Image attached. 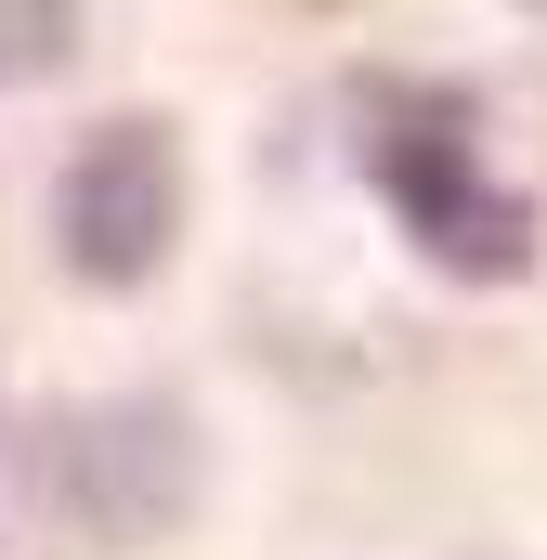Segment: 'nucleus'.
<instances>
[{
	"mask_svg": "<svg viewBox=\"0 0 547 560\" xmlns=\"http://www.w3.org/2000/svg\"><path fill=\"white\" fill-rule=\"evenodd\" d=\"M66 66V0H0V92Z\"/></svg>",
	"mask_w": 547,
	"mask_h": 560,
	"instance_id": "nucleus-3",
	"label": "nucleus"
},
{
	"mask_svg": "<svg viewBox=\"0 0 547 560\" xmlns=\"http://www.w3.org/2000/svg\"><path fill=\"white\" fill-rule=\"evenodd\" d=\"M365 170H379L392 222L417 235V261H443V275H482V287L535 261V209L496 183L482 118H469L456 92H379V118H365Z\"/></svg>",
	"mask_w": 547,
	"mask_h": 560,
	"instance_id": "nucleus-1",
	"label": "nucleus"
},
{
	"mask_svg": "<svg viewBox=\"0 0 547 560\" xmlns=\"http://www.w3.org/2000/svg\"><path fill=\"white\" fill-rule=\"evenodd\" d=\"M53 235H66V261L92 287H143L170 261V235H183V156L156 118H105V131L66 156V183H53Z\"/></svg>",
	"mask_w": 547,
	"mask_h": 560,
	"instance_id": "nucleus-2",
	"label": "nucleus"
}]
</instances>
